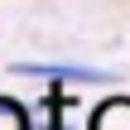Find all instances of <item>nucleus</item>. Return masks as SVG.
Returning a JSON list of instances; mask_svg holds the SVG:
<instances>
[{
  "label": "nucleus",
  "instance_id": "f03ea898",
  "mask_svg": "<svg viewBox=\"0 0 130 130\" xmlns=\"http://www.w3.org/2000/svg\"><path fill=\"white\" fill-rule=\"evenodd\" d=\"M87 130H130V96H106L87 116Z\"/></svg>",
  "mask_w": 130,
  "mask_h": 130
},
{
  "label": "nucleus",
  "instance_id": "f257e3e1",
  "mask_svg": "<svg viewBox=\"0 0 130 130\" xmlns=\"http://www.w3.org/2000/svg\"><path fill=\"white\" fill-rule=\"evenodd\" d=\"M10 72L14 77H43L48 87H101V82H111L116 72H106V68H87V63H10Z\"/></svg>",
  "mask_w": 130,
  "mask_h": 130
},
{
  "label": "nucleus",
  "instance_id": "7ed1b4c3",
  "mask_svg": "<svg viewBox=\"0 0 130 130\" xmlns=\"http://www.w3.org/2000/svg\"><path fill=\"white\" fill-rule=\"evenodd\" d=\"M0 130H34L29 125V111L14 96H0Z\"/></svg>",
  "mask_w": 130,
  "mask_h": 130
}]
</instances>
